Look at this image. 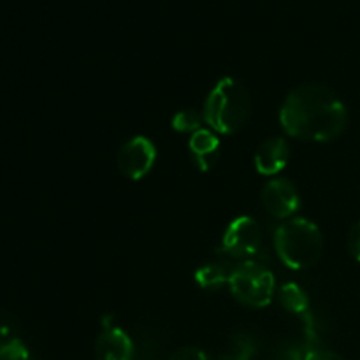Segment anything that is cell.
I'll return each mask as SVG.
<instances>
[{
    "label": "cell",
    "instance_id": "obj_9",
    "mask_svg": "<svg viewBox=\"0 0 360 360\" xmlns=\"http://www.w3.org/2000/svg\"><path fill=\"white\" fill-rule=\"evenodd\" d=\"M288 160H290V146L281 137L264 141L255 153V167L264 176H274L283 171Z\"/></svg>",
    "mask_w": 360,
    "mask_h": 360
},
{
    "label": "cell",
    "instance_id": "obj_18",
    "mask_svg": "<svg viewBox=\"0 0 360 360\" xmlns=\"http://www.w3.org/2000/svg\"><path fill=\"white\" fill-rule=\"evenodd\" d=\"M348 248H350L352 257L360 262V221L352 227L350 234H348Z\"/></svg>",
    "mask_w": 360,
    "mask_h": 360
},
{
    "label": "cell",
    "instance_id": "obj_12",
    "mask_svg": "<svg viewBox=\"0 0 360 360\" xmlns=\"http://www.w3.org/2000/svg\"><path fill=\"white\" fill-rule=\"evenodd\" d=\"M232 269H229L225 264L221 262H211L204 264L202 267L195 271V281L199 283L200 288H213L221 287L224 283H229V278H231Z\"/></svg>",
    "mask_w": 360,
    "mask_h": 360
},
{
    "label": "cell",
    "instance_id": "obj_5",
    "mask_svg": "<svg viewBox=\"0 0 360 360\" xmlns=\"http://www.w3.org/2000/svg\"><path fill=\"white\" fill-rule=\"evenodd\" d=\"M262 229L252 217H239L225 231L221 246L236 259L252 260L262 250Z\"/></svg>",
    "mask_w": 360,
    "mask_h": 360
},
{
    "label": "cell",
    "instance_id": "obj_13",
    "mask_svg": "<svg viewBox=\"0 0 360 360\" xmlns=\"http://www.w3.org/2000/svg\"><path fill=\"white\" fill-rule=\"evenodd\" d=\"M280 302L288 313L302 316L309 311V297L297 283H285L280 288Z\"/></svg>",
    "mask_w": 360,
    "mask_h": 360
},
{
    "label": "cell",
    "instance_id": "obj_16",
    "mask_svg": "<svg viewBox=\"0 0 360 360\" xmlns=\"http://www.w3.org/2000/svg\"><path fill=\"white\" fill-rule=\"evenodd\" d=\"M169 360H213V359H210V355H207L204 350H200V348L185 347L176 350Z\"/></svg>",
    "mask_w": 360,
    "mask_h": 360
},
{
    "label": "cell",
    "instance_id": "obj_3",
    "mask_svg": "<svg viewBox=\"0 0 360 360\" xmlns=\"http://www.w3.org/2000/svg\"><path fill=\"white\" fill-rule=\"evenodd\" d=\"M274 246L285 266L301 271L311 267L320 259L323 238L311 220L290 218L276 229Z\"/></svg>",
    "mask_w": 360,
    "mask_h": 360
},
{
    "label": "cell",
    "instance_id": "obj_6",
    "mask_svg": "<svg viewBox=\"0 0 360 360\" xmlns=\"http://www.w3.org/2000/svg\"><path fill=\"white\" fill-rule=\"evenodd\" d=\"M157 160V148L148 137L137 136L123 144L118 151V167L127 178L141 179L153 169Z\"/></svg>",
    "mask_w": 360,
    "mask_h": 360
},
{
    "label": "cell",
    "instance_id": "obj_11",
    "mask_svg": "<svg viewBox=\"0 0 360 360\" xmlns=\"http://www.w3.org/2000/svg\"><path fill=\"white\" fill-rule=\"evenodd\" d=\"M30 352L18 336L16 326L7 315L0 313V360H27Z\"/></svg>",
    "mask_w": 360,
    "mask_h": 360
},
{
    "label": "cell",
    "instance_id": "obj_19",
    "mask_svg": "<svg viewBox=\"0 0 360 360\" xmlns=\"http://www.w3.org/2000/svg\"><path fill=\"white\" fill-rule=\"evenodd\" d=\"M27 360H34V359H32V357H30V359H27Z\"/></svg>",
    "mask_w": 360,
    "mask_h": 360
},
{
    "label": "cell",
    "instance_id": "obj_1",
    "mask_svg": "<svg viewBox=\"0 0 360 360\" xmlns=\"http://www.w3.org/2000/svg\"><path fill=\"white\" fill-rule=\"evenodd\" d=\"M280 122L290 137L327 143L343 134L348 123L347 105L323 84L294 88L280 109Z\"/></svg>",
    "mask_w": 360,
    "mask_h": 360
},
{
    "label": "cell",
    "instance_id": "obj_2",
    "mask_svg": "<svg viewBox=\"0 0 360 360\" xmlns=\"http://www.w3.org/2000/svg\"><path fill=\"white\" fill-rule=\"evenodd\" d=\"M252 102L246 88L234 77H224L214 84L204 102V122L213 132L234 134L250 118Z\"/></svg>",
    "mask_w": 360,
    "mask_h": 360
},
{
    "label": "cell",
    "instance_id": "obj_8",
    "mask_svg": "<svg viewBox=\"0 0 360 360\" xmlns=\"http://www.w3.org/2000/svg\"><path fill=\"white\" fill-rule=\"evenodd\" d=\"M134 341L129 334L120 327L105 322L104 330L97 338L95 343V355L97 360H132L134 359Z\"/></svg>",
    "mask_w": 360,
    "mask_h": 360
},
{
    "label": "cell",
    "instance_id": "obj_14",
    "mask_svg": "<svg viewBox=\"0 0 360 360\" xmlns=\"http://www.w3.org/2000/svg\"><path fill=\"white\" fill-rule=\"evenodd\" d=\"M257 350H259V345L255 338L250 334H236L232 336L227 350L218 360H252L257 355Z\"/></svg>",
    "mask_w": 360,
    "mask_h": 360
},
{
    "label": "cell",
    "instance_id": "obj_4",
    "mask_svg": "<svg viewBox=\"0 0 360 360\" xmlns=\"http://www.w3.org/2000/svg\"><path fill=\"white\" fill-rule=\"evenodd\" d=\"M229 287H231L232 295L241 304L259 309L271 304L276 281H274V274L264 264L245 260L241 266L232 269Z\"/></svg>",
    "mask_w": 360,
    "mask_h": 360
},
{
    "label": "cell",
    "instance_id": "obj_7",
    "mask_svg": "<svg viewBox=\"0 0 360 360\" xmlns=\"http://www.w3.org/2000/svg\"><path fill=\"white\" fill-rule=\"evenodd\" d=\"M262 202L274 218H290L301 207L297 186L285 178H274L264 186Z\"/></svg>",
    "mask_w": 360,
    "mask_h": 360
},
{
    "label": "cell",
    "instance_id": "obj_10",
    "mask_svg": "<svg viewBox=\"0 0 360 360\" xmlns=\"http://www.w3.org/2000/svg\"><path fill=\"white\" fill-rule=\"evenodd\" d=\"M190 153H192L193 164L202 172L214 167L220 157V139L217 134L210 129H199L190 136L188 141Z\"/></svg>",
    "mask_w": 360,
    "mask_h": 360
},
{
    "label": "cell",
    "instance_id": "obj_15",
    "mask_svg": "<svg viewBox=\"0 0 360 360\" xmlns=\"http://www.w3.org/2000/svg\"><path fill=\"white\" fill-rule=\"evenodd\" d=\"M204 122V116H200L199 112L193 111V109H185V111L176 112L174 118H172V129L178 130V132H195L200 129V123Z\"/></svg>",
    "mask_w": 360,
    "mask_h": 360
},
{
    "label": "cell",
    "instance_id": "obj_17",
    "mask_svg": "<svg viewBox=\"0 0 360 360\" xmlns=\"http://www.w3.org/2000/svg\"><path fill=\"white\" fill-rule=\"evenodd\" d=\"M304 360H345V359L341 357L340 354H336V352L319 345V347L308 348V352H306L304 355Z\"/></svg>",
    "mask_w": 360,
    "mask_h": 360
}]
</instances>
